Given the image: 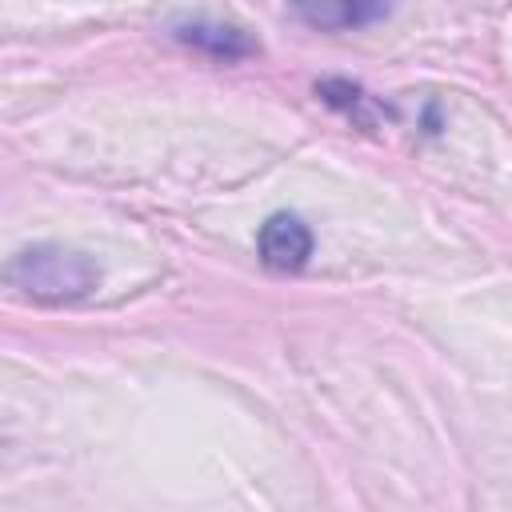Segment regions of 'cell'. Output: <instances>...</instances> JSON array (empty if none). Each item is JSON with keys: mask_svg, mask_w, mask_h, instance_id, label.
<instances>
[{"mask_svg": "<svg viewBox=\"0 0 512 512\" xmlns=\"http://www.w3.org/2000/svg\"><path fill=\"white\" fill-rule=\"evenodd\" d=\"M8 280L36 300H76L96 284V268L64 248H32L12 260Z\"/></svg>", "mask_w": 512, "mask_h": 512, "instance_id": "6da1fadb", "label": "cell"}, {"mask_svg": "<svg viewBox=\"0 0 512 512\" xmlns=\"http://www.w3.org/2000/svg\"><path fill=\"white\" fill-rule=\"evenodd\" d=\"M260 256L276 272H300L312 256V232L296 216H272L260 228Z\"/></svg>", "mask_w": 512, "mask_h": 512, "instance_id": "7a4b0ae2", "label": "cell"}, {"mask_svg": "<svg viewBox=\"0 0 512 512\" xmlns=\"http://www.w3.org/2000/svg\"><path fill=\"white\" fill-rule=\"evenodd\" d=\"M176 36L192 48H204V52L220 56V60H236V56L252 52V40L240 28H228V24H184Z\"/></svg>", "mask_w": 512, "mask_h": 512, "instance_id": "3957f363", "label": "cell"}, {"mask_svg": "<svg viewBox=\"0 0 512 512\" xmlns=\"http://www.w3.org/2000/svg\"><path fill=\"white\" fill-rule=\"evenodd\" d=\"M308 20H316V24H332V20H340V24H356V20H368V16H380L384 8H356V4H344V8H300Z\"/></svg>", "mask_w": 512, "mask_h": 512, "instance_id": "277c9868", "label": "cell"}]
</instances>
